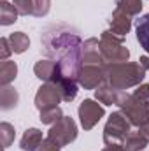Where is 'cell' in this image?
I'll return each mask as SVG.
<instances>
[{
	"label": "cell",
	"instance_id": "obj_1",
	"mask_svg": "<svg viewBox=\"0 0 149 151\" xmlns=\"http://www.w3.org/2000/svg\"><path fill=\"white\" fill-rule=\"evenodd\" d=\"M42 44L46 47V53L56 60V63L62 69V74L67 79H77L79 70L82 67V46L81 39L72 28L69 27H51L44 32Z\"/></svg>",
	"mask_w": 149,
	"mask_h": 151
},
{
	"label": "cell",
	"instance_id": "obj_2",
	"mask_svg": "<svg viewBox=\"0 0 149 151\" xmlns=\"http://www.w3.org/2000/svg\"><path fill=\"white\" fill-rule=\"evenodd\" d=\"M146 74V69L139 63H112V65H105V81L107 84L116 88V90H125L130 86L139 84Z\"/></svg>",
	"mask_w": 149,
	"mask_h": 151
},
{
	"label": "cell",
	"instance_id": "obj_3",
	"mask_svg": "<svg viewBox=\"0 0 149 151\" xmlns=\"http://www.w3.org/2000/svg\"><path fill=\"white\" fill-rule=\"evenodd\" d=\"M100 53L104 62L109 63H123L128 60L130 51L123 46V37H116V34L105 32L100 39Z\"/></svg>",
	"mask_w": 149,
	"mask_h": 151
},
{
	"label": "cell",
	"instance_id": "obj_4",
	"mask_svg": "<svg viewBox=\"0 0 149 151\" xmlns=\"http://www.w3.org/2000/svg\"><path fill=\"white\" fill-rule=\"evenodd\" d=\"M121 109H123V113L125 116L128 118V121L133 125V127H142V125H146L149 121V106L144 102V100H140V99H137L135 95H123V99H121V102L117 104Z\"/></svg>",
	"mask_w": 149,
	"mask_h": 151
},
{
	"label": "cell",
	"instance_id": "obj_5",
	"mask_svg": "<svg viewBox=\"0 0 149 151\" xmlns=\"http://www.w3.org/2000/svg\"><path fill=\"white\" fill-rule=\"evenodd\" d=\"M130 125L132 123L126 119V116H123L121 113H112L104 130L105 144H116L119 141H125L130 134Z\"/></svg>",
	"mask_w": 149,
	"mask_h": 151
},
{
	"label": "cell",
	"instance_id": "obj_6",
	"mask_svg": "<svg viewBox=\"0 0 149 151\" xmlns=\"http://www.w3.org/2000/svg\"><path fill=\"white\" fill-rule=\"evenodd\" d=\"M47 137H49L51 141H54L58 146L70 144L72 141H75V137H77V128H75V123L70 119V118L63 116L60 121H56V123L51 127V130H49Z\"/></svg>",
	"mask_w": 149,
	"mask_h": 151
},
{
	"label": "cell",
	"instance_id": "obj_7",
	"mask_svg": "<svg viewBox=\"0 0 149 151\" xmlns=\"http://www.w3.org/2000/svg\"><path fill=\"white\" fill-rule=\"evenodd\" d=\"M77 81L86 90L97 88L100 83L105 81V63H82Z\"/></svg>",
	"mask_w": 149,
	"mask_h": 151
},
{
	"label": "cell",
	"instance_id": "obj_8",
	"mask_svg": "<svg viewBox=\"0 0 149 151\" xmlns=\"http://www.w3.org/2000/svg\"><path fill=\"white\" fill-rule=\"evenodd\" d=\"M60 100H63V95H62V88L56 83H46L44 86L39 88L37 95H35V106L39 111L58 107L56 104Z\"/></svg>",
	"mask_w": 149,
	"mask_h": 151
},
{
	"label": "cell",
	"instance_id": "obj_9",
	"mask_svg": "<svg viewBox=\"0 0 149 151\" xmlns=\"http://www.w3.org/2000/svg\"><path fill=\"white\" fill-rule=\"evenodd\" d=\"M104 114H105L104 107L98 106V104L93 102V100H84V102L79 106V118H81V125L84 127V130L93 128Z\"/></svg>",
	"mask_w": 149,
	"mask_h": 151
},
{
	"label": "cell",
	"instance_id": "obj_10",
	"mask_svg": "<svg viewBox=\"0 0 149 151\" xmlns=\"http://www.w3.org/2000/svg\"><path fill=\"white\" fill-rule=\"evenodd\" d=\"M34 70H35V76L39 79H42L46 83H56L58 84L63 79L60 65L56 62H51V60H40V62H37Z\"/></svg>",
	"mask_w": 149,
	"mask_h": 151
},
{
	"label": "cell",
	"instance_id": "obj_11",
	"mask_svg": "<svg viewBox=\"0 0 149 151\" xmlns=\"http://www.w3.org/2000/svg\"><path fill=\"white\" fill-rule=\"evenodd\" d=\"M130 25H132V23H130V16L125 14V12L119 11V9H114V12H112V19H111L112 34H117L119 37H123L125 34H128Z\"/></svg>",
	"mask_w": 149,
	"mask_h": 151
},
{
	"label": "cell",
	"instance_id": "obj_12",
	"mask_svg": "<svg viewBox=\"0 0 149 151\" xmlns=\"http://www.w3.org/2000/svg\"><path fill=\"white\" fill-rule=\"evenodd\" d=\"M135 32H137V40L140 42L142 49L149 53V12L135 19Z\"/></svg>",
	"mask_w": 149,
	"mask_h": 151
},
{
	"label": "cell",
	"instance_id": "obj_13",
	"mask_svg": "<svg viewBox=\"0 0 149 151\" xmlns=\"http://www.w3.org/2000/svg\"><path fill=\"white\" fill-rule=\"evenodd\" d=\"M123 91L121 90H116V88H112V86H102L100 90H97V99L102 102V104H107V106H112V104H119L121 102V99H123Z\"/></svg>",
	"mask_w": 149,
	"mask_h": 151
},
{
	"label": "cell",
	"instance_id": "obj_14",
	"mask_svg": "<svg viewBox=\"0 0 149 151\" xmlns=\"http://www.w3.org/2000/svg\"><path fill=\"white\" fill-rule=\"evenodd\" d=\"M42 144V132L37 128H30L25 132L21 139V150L23 151H35Z\"/></svg>",
	"mask_w": 149,
	"mask_h": 151
},
{
	"label": "cell",
	"instance_id": "obj_15",
	"mask_svg": "<svg viewBox=\"0 0 149 151\" xmlns=\"http://www.w3.org/2000/svg\"><path fill=\"white\" fill-rule=\"evenodd\" d=\"M148 139L146 135L139 130V132H133V134H128V137L125 139V144L123 148L125 151H142L146 146H148Z\"/></svg>",
	"mask_w": 149,
	"mask_h": 151
},
{
	"label": "cell",
	"instance_id": "obj_16",
	"mask_svg": "<svg viewBox=\"0 0 149 151\" xmlns=\"http://www.w3.org/2000/svg\"><path fill=\"white\" fill-rule=\"evenodd\" d=\"M18 9L14 7V5H11L9 2H5V0H2L0 2V23L2 25H11V23H14L16 21V18H18Z\"/></svg>",
	"mask_w": 149,
	"mask_h": 151
},
{
	"label": "cell",
	"instance_id": "obj_17",
	"mask_svg": "<svg viewBox=\"0 0 149 151\" xmlns=\"http://www.w3.org/2000/svg\"><path fill=\"white\" fill-rule=\"evenodd\" d=\"M18 74V67L14 62H9V60H4L2 65H0V81L4 86H7Z\"/></svg>",
	"mask_w": 149,
	"mask_h": 151
},
{
	"label": "cell",
	"instance_id": "obj_18",
	"mask_svg": "<svg viewBox=\"0 0 149 151\" xmlns=\"http://www.w3.org/2000/svg\"><path fill=\"white\" fill-rule=\"evenodd\" d=\"M9 42H11V49L12 53H25L30 46V40L28 37L23 34V32H16L9 37Z\"/></svg>",
	"mask_w": 149,
	"mask_h": 151
},
{
	"label": "cell",
	"instance_id": "obj_19",
	"mask_svg": "<svg viewBox=\"0 0 149 151\" xmlns=\"http://www.w3.org/2000/svg\"><path fill=\"white\" fill-rule=\"evenodd\" d=\"M58 86L62 88V95H63V100H65V102H70V100L75 99V95H77V84H75L74 79L63 77V79L58 83Z\"/></svg>",
	"mask_w": 149,
	"mask_h": 151
},
{
	"label": "cell",
	"instance_id": "obj_20",
	"mask_svg": "<svg viewBox=\"0 0 149 151\" xmlns=\"http://www.w3.org/2000/svg\"><path fill=\"white\" fill-rule=\"evenodd\" d=\"M116 9L123 11V12L128 14V16H135V14H139L140 9H142V0H117Z\"/></svg>",
	"mask_w": 149,
	"mask_h": 151
},
{
	"label": "cell",
	"instance_id": "obj_21",
	"mask_svg": "<svg viewBox=\"0 0 149 151\" xmlns=\"http://www.w3.org/2000/svg\"><path fill=\"white\" fill-rule=\"evenodd\" d=\"M2 109H11L18 104V93L14 91V88L11 86H4L2 88Z\"/></svg>",
	"mask_w": 149,
	"mask_h": 151
},
{
	"label": "cell",
	"instance_id": "obj_22",
	"mask_svg": "<svg viewBox=\"0 0 149 151\" xmlns=\"http://www.w3.org/2000/svg\"><path fill=\"white\" fill-rule=\"evenodd\" d=\"M63 118L62 109L60 107H53V109H46V111H40V121L42 123H56Z\"/></svg>",
	"mask_w": 149,
	"mask_h": 151
},
{
	"label": "cell",
	"instance_id": "obj_23",
	"mask_svg": "<svg viewBox=\"0 0 149 151\" xmlns=\"http://www.w3.org/2000/svg\"><path fill=\"white\" fill-rule=\"evenodd\" d=\"M49 5H51V0H34V9H32V14L34 16H46L49 12Z\"/></svg>",
	"mask_w": 149,
	"mask_h": 151
},
{
	"label": "cell",
	"instance_id": "obj_24",
	"mask_svg": "<svg viewBox=\"0 0 149 151\" xmlns=\"http://www.w3.org/2000/svg\"><path fill=\"white\" fill-rule=\"evenodd\" d=\"M0 130H2V141H4V148H7L12 139H14V128L9 125V123H2L0 125Z\"/></svg>",
	"mask_w": 149,
	"mask_h": 151
},
{
	"label": "cell",
	"instance_id": "obj_25",
	"mask_svg": "<svg viewBox=\"0 0 149 151\" xmlns=\"http://www.w3.org/2000/svg\"><path fill=\"white\" fill-rule=\"evenodd\" d=\"M14 7L18 9L19 14L27 16V14H32V9H34V0H14Z\"/></svg>",
	"mask_w": 149,
	"mask_h": 151
},
{
	"label": "cell",
	"instance_id": "obj_26",
	"mask_svg": "<svg viewBox=\"0 0 149 151\" xmlns=\"http://www.w3.org/2000/svg\"><path fill=\"white\" fill-rule=\"evenodd\" d=\"M35 151H60V146H58L54 141H51V139L47 137L46 141H42V144H40Z\"/></svg>",
	"mask_w": 149,
	"mask_h": 151
},
{
	"label": "cell",
	"instance_id": "obj_27",
	"mask_svg": "<svg viewBox=\"0 0 149 151\" xmlns=\"http://www.w3.org/2000/svg\"><path fill=\"white\" fill-rule=\"evenodd\" d=\"M9 39H2L0 40V46H2V60H7V56L12 53V49H9Z\"/></svg>",
	"mask_w": 149,
	"mask_h": 151
},
{
	"label": "cell",
	"instance_id": "obj_28",
	"mask_svg": "<svg viewBox=\"0 0 149 151\" xmlns=\"http://www.w3.org/2000/svg\"><path fill=\"white\" fill-rule=\"evenodd\" d=\"M102 151H125V148L116 142V144H107V148H104Z\"/></svg>",
	"mask_w": 149,
	"mask_h": 151
},
{
	"label": "cell",
	"instance_id": "obj_29",
	"mask_svg": "<svg viewBox=\"0 0 149 151\" xmlns=\"http://www.w3.org/2000/svg\"><path fill=\"white\" fill-rule=\"evenodd\" d=\"M140 132H142V134L146 135V139L149 141V121L146 123V125H142V127H140Z\"/></svg>",
	"mask_w": 149,
	"mask_h": 151
},
{
	"label": "cell",
	"instance_id": "obj_30",
	"mask_svg": "<svg viewBox=\"0 0 149 151\" xmlns=\"http://www.w3.org/2000/svg\"><path fill=\"white\" fill-rule=\"evenodd\" d=\"M139 62H140V65H142V67H144L146 70L149 69V56H142V58H140Z\"/></svg>",
	"mask_w": 149,
	"mask_h": 151
}]
</instances>
